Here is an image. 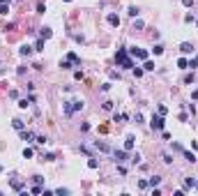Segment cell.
Segmentation results:
<instances>
[{
	"label": "cell",
	"instance_id": "cell-1",
	"mask_svg": "<svg viewBox=\"0 0 198 196\" xmlns=\"http://www.w3.org/2000/svg\"><path fill=\"white\" fill-rule=\"evenodd\" d=\"M115 60H118V65L125 67V69H132V67H134V60L129 58L127 49H118V53H115Z\"/></svg>",
	"mask_w": 198,
	"mask_h": 196
},
{
	"label": "cell",
	"instance_id": "cell-2",
	"mask_svg": "<svg viewBox=\"0 0 198 196\" xmlns=\"http://www.w3.org/2000/svg\"><path fill=\"white\" fill-rule=\"evenodd\" d=\"M83 108V101H67L65 104V113L67 115H71L74 111H81Z\"/></svg>",
	"mask_w": 198,
	"mask_h": 196
},
{
	"label": "cell",
	"instance_id": "cell-3",
	"mask_svg": "<svg viewBox=\"0 0 198 196\" xmlns=\"http://www.w3.org/2000/svg\"><path fill=\"white\" fill-rule=\"evenodd\" d=\"M129 53H132V58H138V60H147V51H145V49H138V46H134V49H129Z\"/></svg>",
	"mask_w": 198,
	"mask_h": 196
},
{
	"label": "cell",
	"instance_id": "cell-4",
	"mask_svg": "<svg viewBox=\"0 0 198 196\" xmlns=\"http://www.w3.org/2000/svg\"><path fill=\"white\" fill-rule=\"evenodd\" d=\"M150 127H152L154 131H161V129H164V118H161V115H154L152 122H150Z\"/></svg>",
	"mask_w": 198,
	"mask_h": 196
},
{
	"label": "cell",
	"instance_id": "cell-5",
	"mask_svg": "<svg viewBox=\"0 0 198 196\" xmlns=\"http://www.w3.org/2000/svg\"><path fill=\"white\" fill-rule=\"evenodd\" d=\"M180 51H182L184 56H189V53H194V44H189V42H182V44H180Z\"/></svg>",
	"mask_w": 198,
	"mask_h": 196
},
{
	"label": "cell",
	"instance_id": "cell-6",
	"mask_svg": "<svg viewBox=\"0 0 198 196\" xmlns=\"http://www.w3.org/2000/svg\"><path fill=\"white\" fill-rule=\"evenodd\" d=\"M113 155H115V159H118V164L127 162V150H115V152H113Z\"/></svg>",
	"mask_w": 198,
	"mask_h": 196
},
{
	"label": "cell",
	"instance_id": "cell-7",
	"mask_svg": "<svg viewBox=\"0 0 198 196\" xmlns=\"http://www.w3.org/2000/svg\"><path fill=\"white\" fill-rule=\"evenodd\" d=\"M108 23H111L113 28H118V26H120V16H118V14H108Z\"/></svg>",
	"mask_w": 198,
	"mask_h": 196
},
{
	"label": "cell",
	"instance_id": "cell-8",
	"mask_svg": "<svg viewBox=\"0 0 198 196\" xmlns=\"http://www.w3.org/2000/svg\"><path fill=\"white\" fill-rule=\"evenodd\" d=\"M134 141H136V138L129 134V136H127V141H125V150H127V152H129V150H134Z\"/></svg>",
	"mask_w": 198,
	"mask_h": 196
},
{
	"label": "cell",
	"instance_id": "cell-9",
	"mask_svg": "<svg viewBox=\"0 0 198 196\" xmlns=\"http://www.w3.org/2000/svg\"><path fill=\"white\" fill-rule=\"evenodd\" d=\"M19 53H21V56L26 58V56H30V53H33V46H28V44H23V46L19 49Z\"/></svg>",
	"mask_w": 198,
	"mask_h": 196
},
{
	"label": "cell",
	"instance_id": "cell-10",
	"mask_svg": "<svg viewBox=\"0 0 198 196\" xmlns=\"http://www.w3.org/2000/svg\"><path fill=\"white\" fill-rule=\"evenodd\" d=\"M67 60H69L71 65H81V58H78L76 53H67Z\"/></svg>",
	"mask_w": 198,
	"mask_h": 196
},
{
	"label": "cell",
	"instance_id": "cell-11",
	"mask_svg": "<svg viewBox=\"0 0 198 196\" xmlns=\"http://www.w3.org/2000/svg\"><path fill=\"white\" fill-rule=\"evenodd\" d=\"M9 12V0H0V14H7Z\"/></svg>",
	"mask_w": 198,
	"mask_h": 196
},
{
	"label": "cell",
	"instance_id": "cell-12",
	"mask_svg": "<svg viewBox=\"0 0 198 196\" xmlns=\"http://www.w3.org/2000/svg\"><path fill=\"white\" fill-rule=\"evenodd\" d=\"M95 145H97V150H101V152H111V148H108V145H106V143H95Z\"/></svg>",
	"mask_w": 198,
	"mask_h": 196
},
{
	"label": "cell",
	"instance_id": "cell-13",
	"mask_svg": "<svg viewBox=\"0 0 198 196\" xmlns=\"http://www.w3.org/2000/svg\"><path fill=\"white\" fill-rule=\"evenodd\" d=\"M177 67H180V69H187V67H189V60H187V58H180V60H177Z\"/></svg>",
	"mask_w": 198,
	"mask_h": 196
},
{
	"label": "cell",
	"instance_id": "cell-14",
	"mask_svg": "<svg viewBox=\"0 0 198 196\" xmlns=\"http://www.w3.org/2000/svg\"><path fill=\"white\" fill-rule=\"evenodd\" d=\"M39 35H42V39H48L53 33H51V28H42V33H39Z\"/></svg>",
	"mask_w": 198,
	"mask_h": 196
},
{
	"label": "cell",
	"instance_id": "cell-15",
	"mask_svg": "<svg viewBox=\"0 0 198 196\" xmlns=\"http://www.w3.org/2000/svg\"><path fill=\"white\" fill-rule=\"evenodd\" d=\"M159 182H161V178H159V175H154V178H150V180H147V185H150V187H154V185H159Z\"/></svg>",
	"mask_w": 198,
	"mask_h": 196
},
{
	"label": "cell",
	"instance_id": "cell-16",
	"mask_svg": "<svg viewBox=\"0 0 198 196\" xmlns=\"http://www.w3.org/2000/svg\"><path fill=\"white\" fill-rule=\"evenodd\" d=\"M12 125H14V129H23V120H19V118H16V120H12Z\"/></svg>",
	"mask_w": 198,
	"mask_h": 196
},
{
	"label": "cell",
	"instance_id": "cell-17",
	"mask_svg": "<svg viewBox=\"0 0 198 196\" xmlns=\"http://www.w3.org/2000/svg\"><path fill=\"white\" fill-rule=\"evenodd\" d=\"M21 138H23V141H30V138H33V131H26V129H21Z\"/></svg>",
	"mask_w": 198,
	"mask_h": 196
},
{
	"label": "cell",
	"instance_id": "cell-18",
	"mask_svg": "<svg viewBox=\"0 0 198 196\" xmlns=\"http://www.w3.org/2000/svg\"><path fill=\"white\" fill-rule=\"evenodd\" d=\"M184 157H187V162L196 164V155H194V152H187V150H184Z\"/></svg>",
	"mask_w": 198,
	"mask_h": 196
},
{
	"label": "cell",
	"instance_id": "cell-19",
	"mask_svg": "<svg viewBox=\"0 0 198 196\" xmlns=\"http://www.w3.org/2000/svg\"><path fill=\"white\" fill-rule=\"evenodd\" d=\"M145 72H154V63H152V60H145Z\"/></svg>",
	"mask_w": 198,
	"mask_h": 196
},
{
	"label": "cell",
	"instance_id": "cell-20",
	"mask_svg": "<svg viewBox=\"0 0 198 196\" xmlns=\"http://www.w3.org/2000/svg\"><path fill=\"white\" fill-rule=\"evenodd\" d=\"M152 53H154V56H161V53H164V46H161V44H157V46L152 49Z\"/></svg>",
	"mask_w": 198,
	"mask_h": 196
},
{
	"label": "cell",
	"instance_id": "cell-21",
	"mask_svg": "<svg viewBox=\"0 0 198 196\" xmlns=\"http://www.w3.org/2000/svg\"><path fill=\"white\" fill-rule=\"evenodd\" d=\"M44 9H46V5H44V0H39V2H37V12L44 14Z\"/></svg>",
	"mask_w": 198,
	"mask_h": 196
},
{
	"label": "cell",
	"instance_id": "cell-22",
	"mask_svg": "<svg viewBox=\"0 0 198 196\" xmlns=\"http://www.w3.org/2000/svg\"><path fill=\"white\" fill-rule=\"evenodd\" d=\"M35 51H44V39H37V44H35Z\"/></svg>",
	"mask_w": 198,
	"mask_h": 196
},
{
	"label": "cell",
	"instance_id": "cell-23",
	"mask_svg": "<svg viewBox=\"0 0 198 196\" xmlns=\"http://www.w3.org/2000/svg\"><path fill=\"white\" fill-rule=\"evenodd\" d=\"M28 106H30V99H21L19 101V108H28Z\"/></svg>",
	"mask_w": 198,
	"mask_h": 196
},
{
	"label": "cell",
	"instance_id": "cell-24",
	"mask_svg": "<svg viewBox=\"0 0 198 196\" xmlns=\"http://www.w3.org/2000/svg\"><path fill=\"white\" fill-rule=\"evenodd\" d=\"M23 157L30 159V157H33V148H23Z\"/></svg>",
	"mask_w": 198,
	"mask_h": 196
},
{
	"label": "cell",
	"instance_id": "cell-25",
	"mask_svg": "<svg viewBox=\"0 0 198 196\" xmlns=\"http://www.w3.org/2000/svg\"><path fill=\"white\" fill-rule=\"evenodd\" d=\"M141 28H143V21H141V19H138V21H134V30H141Z\"/></svg>",
	"mask_w": 198,
	"mask_h": 196
},
{
	"label": "cell",
	"instance_id": "cell-26",
	"mask_svg": "<svg viewBox=\"0 0 198 196\" xmlns=\"http://www.w3.org/2000/svg\"><path fill=\"white\" fill-rule=\"evenodd\" d=\"M12 187H14L16 192H21V182H19V180H12Z\"/></svg>",
	"mask_w": 198,
	"mask_h": 196
},
{
	"label": "cell",
	"instance_id": "cell-27",
	"mask_svg": "<svg viewBox=\"0 0 198 196\" xmlns=\"http://www.w3.org/2000/svg\"><path fill=\"white\" fill-rule=\"evenodd\" d=\"M129 16H138V7H129Z\"/></svg>",
	"mask_w": 198,
	"mask_h": 196
},
{
	"label": "cell",
	"instance_id": "cell-28",
	"mask_svg": "<svg viewBox=\"0 0 198 196\" xmlns=\"http://www.w3.org/2000/svg\"><path fill=\"white\" fill-rule=\"evenodd\" d=\"M88 166H90V168H97L99 164H97V159H92V157H90V162H88Z\"/></svg>",
	"mask_w": 198,
	"mask_h": 196
},
{
	"label": "cell",
	"instance_id": "cell-29",
	"mask_svg": "<svg viewBox=\"0 0 198 196\" xmlns=\"http://www.w3.org/2000/svg\"><path fill=\"white\" fill-rule=\"evenodd\" d=\"M134 76H136V79H141V76H143V69H136V67H134Z\"/></svg>",
	"mask_w": 198,
	"mask_h": 196
},
{
	"label": "cell",
	"instance_id": "cell-30",
	"mask_svg": "<svg viewBox=\"0 0 198 196\" xmlns=\"http://www.w3.org/2000/svg\"><path fill=\"white\" fill-rule=\"evenodd\" d=\"M138 187H141V189H145V187H150V185H147V180H138Z\"/></svg>",
	"mask_w": 198,
	"mask_h": 196
},
{
	"label": "cell",
	"instance_id": "cell-31",
	"mask_svg": "<svg viewBox=\"0 0 198 196\" xmlns=\"http://www.w3.org/2000/svg\"><path fill=\"white\" fill-rule=\"evenodd\" d=\"M60 67H62V69H71V63H69V60H65V63H60Z\"/></svg>",
	"mask_w": 198,
	"mask_h": 196
},
{
	"label": "cell",
	"instance_id": "cell-32",
	"mask_svg": "<svg viewBox=\"0 0 198 196\" xmlns=\"http://www.w3.org/2000/svg\"><path fill=\"white\" fill-rule=\"evenodd\" d=\"M42 192H44V189H42L39 185H35V187H33V194H42Z\"/></svg>",
	"mask_w": 198,
	"mask_h": 196
},
{
	"label": "cell",
	"instance_id": "cell-33",
	"mask_svg": "<svg viewBox=\"0 0 198 196\" xmlns=\"http://www.w3.org/2000/svg\"><path fill=\"white\" fill-rule=\"evenodd\" d=\"M164 162H166V164H170V162H173V157H170L168 152H164Z\"/></svg>",
	"mask_w": 198,
	"mask_h": 196
},
{
	"label": "cell",
	"instance_id": "cell-34",
	"mask_svg": "<svg viewBox=\"0 0 198 196\" xmlns=\"http://www.w3.org/2000/svg\"><path fill=\"white\" fill-rule=\"evenodd\" d=\"M189 67H198V56L194 58V60H189Z\"/></svg>",
	"mask_w": 198,
	"mask_h": 196
},
{
	"label": "cell",
	"instance_id": "cell-35",
	"mask_svg": "<svg viewBox=\"0 0 198 196\" xmlns=\"http://www.w3.org/2000/svg\"><path fill=\"white\" fill-rule=\"evenodd\" d=\"M182 2H184L187 7H191V5H194V0H182Z\"/></svg>",
	"mask_w": 198,
	"mask_h": 196
},
{
	"label": "cell",
	"instance_id": "cell-36",
	"mask_svg": "<svg viewBox=\"0 0 198 196\" xmlns=\"http://www.w3.org/2000/svg\"><path fill=\"white\" fill-rule=\"evenodd\" d=\"M191 99H198V90H194V92H191Z\"/></svg>",
	"mask_w": 198,
	"mask_h": 196
}]
</instances>
